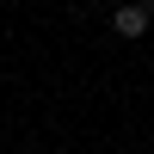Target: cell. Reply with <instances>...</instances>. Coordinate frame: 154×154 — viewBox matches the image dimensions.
Instances as JSON below:
<instances>
[{
    "label": "cell",
    "instance_id": "6da1fadb",
    "mask_svg": "<svg viewBox=\"0 0 154 154\" xmlns=\"http://www.w3.org/2000/svg\"><path fill=\"white\" fill-rule=\"evenodd\" d=\"M111 25H117V37H142V31H148V6H142V0H130V6L111 12Z\"/></svg>",
    "mask_w": 154,
    "mask_h": 154
}]
</instances>
